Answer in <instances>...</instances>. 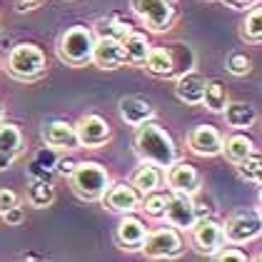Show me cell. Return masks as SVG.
I'll return each instance as SVG.
<instances>
[{
	"mask_svg": "<svg viewBox=\"0 0 262 262\" xmlns=\"http://www.w3.org/2000/svg\"><path fill=\"white\" fill-rule=\"evenodd\" d=\"M75 135H78L80 147H100L110 140V125L102 120L100 115L88 113L75 122Z\"/></svg>",
	"mask_w": 262,
	"mask_h": 262,
	"instance_id": "cell-10",
	"label": "cell"
},
{
	"mask_svg": "<svg viewBox=\"0 0 262 262\" xmlns=\"http://www.w3.org/2000/svg\"><path fill=\"white\" fill-rule=\"evenodd\" d=\"M140 250L145 252V257H150V260H170V257H178L182 252L180 230H175V227L170 225V227H160V230H155V232H147Z\"/></svg>",
	"mask_w": 262,
	"mask_h": 262,
	"instance_id": "cell-6",
	"label": "cell"
},
{
	"mask_svg": "<svg viewBox=\"0 0 262 262\" xmlns=\"http://www.w3.org/2000/svg\"><path fill=\"white\" fill-rule=\"evenodd\" d=\"M212 257H217L220 262H227V260L247 262V252H242V250H237V247H220Z\"/></svg>",
	"mask_w": 262,
	"mask_h": 262,
	"instance_id": "cell-35",
	"label": "cell"
},
{
	"mask_svg": "<svg viewBox=\"0 0 262 262\" xmlns=\"http://www.w3.org/2000/svg\"><path fill=\"white\" fill-rule=\"evenodd\" d=\"M225 120L230 127H235V130H245V127H250L252 122L257 120V113H255V107L252 105H247V102H227L225 105Z\"/></svg>",
	"mask_w": 262,
	"mask_h": 262,
	"instance_id": "cell-22",
	"label": "cell"
},
{
	"mask_svg": "<svg viewBox=\"0 0 262 262\" xmlns=\"http://www.w3.org/2000/svg\"><path fill=\"white\" fill-rule=\"evenodd\" d=\"M255 150V142L250 140L247 135H242V133H235V135H230L227 140L222 138V155L227 158L230 162H240L242 158H247L250 152Z\"/></svg>",
	"mask_w": 262,
	"mask_h": 262,
	"instance_id": "cell-24",
	"label": "cell"
},
{
	"mask_svg": "<svg viewBox=\"0 0 262 262\" xmlns=\"http://www.w3.org/2000/svg\"><path fill=\"white\" fill-rule=\"evenodd\" d=\"M28 202L33 207H50L55 202V187L50 180H40V178H33V182L28 185Z\"/></svg>",
	"mask_w": 262,
	"mask_h": 262,
	"instance_id": "cell-25",
	"label": "cell"
},
{
	"mask_svg": "<svg viewBox=\"0 0 262 262\" xmlns=\"http://www.w3.org/2000/svg\"><path fill=\"white\" fill-rule=\"evenodd\" d=\"M232 10H247V5H257V0H222Z\"/></svg>",
	"mask_w": 262,
	"mask_h": 262,
	"instance_id": "cell-38",
	"label": "cell"
},
{
	"mask_svg": "<svg viewBox=\"0 0 262 262\" xmlns=\"http://www.w3.org/2000/svg\"><path fill=\"white\" fill-rule=\"evenodd\" d=\"M167 53H170V60H172V78L195 68V53H192L190 45H172V48H167Z\"/></svg>",
	"mask_w": 262,
	"mask_h": 262,
	"instance_id": "cell-28",
	"label": "cell"
},
{
	"mask_svg": "<svg viewBox=\"0 0 262 262\" xmlns=\"http://www.w3.org/2000/svg\"><path fill=\"white\" fill-rule=\"evenodd\" d=\"M23 147V133L10 125V122H3L0 125V152H10V155H18Z\"/></svg>",
	"mask_w": 262,
	"mask_h": 262,
	"instance_id": "cell-31",
	"label": "cell"
},
{
	"mask_svg": "<svg viewBox=\"0 0 262 262\" xmlns=\"http://www.w3.org/2000/svg\"><path fill=\"white\" fill-rule=\"evenodd\" d=\"M145 235H147V227L142 225L138 217H133V212H127L120 222H118V230H115V240L122 250L127 252H135L140 250L142 242H145Z\"/></svg>",
	"mask_w": 262,
	"mask_h": 262,
	"instance_id": "cell-17",
	"label": "cell"
},
{
	"mask_svg": "<svg viewBox=\"0 0 262 262\" xmlns=\"http://www.w3.org/2000/svg\"><path fill=\"white\" fill-rule=\"evenodd\" d=\"M42 3H45V0H15V8H18L20 13H25V10H35Z\"/></svg>",
	"mask_w": 262,
	"mask_h": 262,
	"instance_id": "cell-39",
	"label": "cell"
},
{
	"mask_svg": "<svg viewBox=\"0 0 262 262\" xmlns=\"http://www.w3.org/2000/svg\"><path fill=\"white\" fill-rule=\"evenodd\" d=\"M75 165H78V162L73 160V158H58V162H55V172H58V175H65V178H70L73 170H75Z\"/></svg>",
	"mask_w": 262,
	"mask_h": 262,
	"instance_id": "cell-36",
	"label": "cell"
},
{
	"mask_svg": "<svg viewBox=\"0 0 262 262\" xmlns=\"http://www.w3.org/2000/svg\"><path fill=\"white\" fill-rule=\"evenodd\" d=\"M0 113H3V107H0Z\"/></svg>",
	"mask_w": 262,
	"mask_h": 262,
	"instance_id": "cell-41",
	"label": "cell"
},
{
	"mask_svg": "<svg viewBox=\"0 0 262 262\" xmlns=\"http://www.w3.org/2000/svg\"><path fill=\"white\" fill-rule=\"evenodd\" d=\"M192 242L198 247V252L212 257L222 245H225V237H222V225L212 217H198V222L192 225Z\"/></svg>",
	"mask_w": 262,
	"mask_h": 262,
	"instance_id": "cell-9",
	"label": "cell"
},
{
	"mask_svg": "<svg viewBox=\"0 0 262 262\" xmlns=\"http://www.w3.org/2000/svg\"><path fill=\"white\" fill-rule=\"evenodd\" d=\"M118 110H120L122 120L127 122V125H133V127H138V125H142V122H147V120L155 118L152 102L140 98V95H125V98H120Z\"/></svg>",
	"mask_w": 262,
	"mask_h": 262,
	"instance_id": "cell-16",
	"label": "cell"
},
{
	"mask_svg": "<svg viewBox=\"0 0 262 262\" xmlns=\"http://www.w3.org/2000/svg\"><path fill=\"white\" fill-rule=\"evenodd\" d=\"M167 185L170 192H180V195H195L200 190V172L190 165V162H172L167 167Z\"/></svg>",
	"mask_w": 262,
	"mask_h": 262,
	"instance_id": "cell-12",
	"label": "cell"
},
{
	"mask_svg": "<svg viewBox=\"0 0 262 262\" xmlns=\"http://www.w3.org/2000/svg\"><path fill=\"white\" fill-rule=\"evenodd\" d=\"M127 33H133V25L120 18V15H107V18H100V20L95 23V30H93V35L95 38H113V40H125V35Z\"/></svg>",
	"mask_w": 262,
	"mask_h": 262,
	"instance_id": "cell-21",
	"label": "cell"
},
{
	"mask_svg": "<svg viewBox=\"0 0 262 262\" xmlns=\"http://www.w3.org/2000/svg\"><path fill=\"white\" fill-rule=\"evenodd\" d=\"M237 165V172H240L242 180L252 182V185H260L262 180V160H260V152L257 150H252L247 158H242L240 162H235Z\"/></svg>",
	"mask_w": 262,
	"mask_h": 262,
	"instance_id": "cell-30",
	"label": "cell"
},
{
	"mask_svg": "<svg viewBox=\"0 0 262 262\" xmlns=\"http://www.w3.org/2000/svg\"><path fill=\"white\" fill-rule=\"evenodd\" d=\"M152 75H160V78H172V60H170V53L167 48H152L147 53V58L142 62Z\"/></svg>",
	"mask_w": 262,
	"mask_h": 262,
	"instance_id": "cell-27",
	"label": "cell"
},
{
	"mask_svg": "<svg viewBox=\"0 0 262 262\" xmlns=\"http://www.w3.org/2000/svg\"><path fill=\"white\" fill-rule=\"evenodd\" d=\"M227 70L232 73V75H247L250 73V60H247V55H240V53H232L230 58H227Z\"/></svg>",
	"mask_w": 262,
	"mask_h": 262,
	"instance_id": "cell-33",
	"label": "cell"
},
{
	"mask_svg": "<svg viewBox=\"0 0 262 262\" xmlns=\"http://www.w3.org/2000/svg\"><path fill=\"white\" fill-rule=\"evenodd\" d=\"M202 105L210 113H222L227 105V88L220 80H205V90H202Z\"/></svg>",
	"mask_w": 262,
	"mask_h": 262,
	"instance_id": "cell-26",
	"label": "cell"
},
{
	"mask_svg": "<svg viewBox=\"0 0 262 262\" xmlns=\"http://www.w3.org/2000/svg\"><path fill=\"white\" fill-rule=\"evenodd\" d=\"M133 10L152 33L167 30L175 20V8L170 0H133Z\"/></svg>",
	"mask_w": 262,
	"mask_h": 262,
	"instance_id": "cell-7",
	"label": "cell"
},
{
	"mask_svg": "<svg viewBox=\"0 0 262 262\" xmlns=\"http://www.w3.org/2000/svg\"><path fill=\"white\" fill-rule=\"evenodd\" d=\"M102 70H118L120 65H125V50H122L120 40L113 38H95L93 45V60Z\"/></svg>",
	"mask_w": 262,
	"mask_h": 262,
	"instance_id": "cell-15",
	"label": "cell"
},
{
	"mask_svg": "<svg viewBox=\"0 0 262 262\" xmlns=\"http://www.w3.org/2000/svg\"><path fill=\"white\" fill-rule=\"evenodd\" d=\"M135 152L142 162H150L155 167L167 170L172 162L178 160V147L175 140L170 138V133L160 127L158 122L147 120L138 125V133H135Z\"/></svg>",
	"mask_w": 262,
	"mask_h": 262,
	"instance_id": "cell-1",
	"label": "cell"
},
{
	"mask_svg": "<svg viewBox=\"0 0 262 262\" xmlns=\"http://www.w3.org/2000/svg\"><path fill=\"white\" fill-rule=\"evenodd\" d=\"M187 145L200 158H215V155H220L222 150V135L217 133V127H212V125H198L187 135Z\"/></svg>",
	"mask_w": 262,
	"mask_h": 262,
	"instance_id": "cell-13",
	"label": "cell"
},
{
	"mask_svg": "<svg viewBox=\"0 0 262 262\" xmlns=\"http://www.w3.org/2000/svg\"><path fill=\"white\" fill-rule=\"evenodd\" d=\"M162 217L167 220V225H172L175 230L190 232L192 225L198 222V212H195V205H192V195H180V192L165 195V212H162Z\"/></svg>",
	"mask_w": 262,
	"mask_h": 262,
	"instance_id": "cell-8",
	"label": "cell"
},
{
	"mask_svg": "<svg viewBox=\"0 0 262 262\" xmlns=\"http://www.w3.org/2000/svg\"><path fill=\"white\" fill-rule=\"evenodd\" d=\"M93 45H95L93 30L85 28V25H73L58 40V55L70 68H85L93 60Z\"/></svg>",
	"mask_w": 262,
	"mask_h": 262,
	"instance_id": "cell-2",
	"label": "cell"
},
{
	"mask_svg": "<svg viewBox=\"0 0 262 262\" xmlns=\"http://www.w3.org/2000/svg\"><path fill=\"white\" fill-rule=\"evenodd\" d=\"M160 182H162L160 167H155V165H150V162H142L140 167L133 172L130 185L135 187L138 195H147V192H155V190L160 187Z\"/></svg>",
	"mask_w": 262,
	"mask_h": 262,
	"instance_id": "cell-19",
	"label": "cell"
},
{
	"mask_svg": "<svg viewBox=\"0 0 262 262\" xmlns=\"http://www.w3.org/2000/svg\"><path fill=\"white\" fill-rule=\"evenodd\" d=\"M242 40L252 42V45H260L262 42V10L260 5H255L247 18L242 20Z\"/></svg>",
	"mask_w": 262,
	"mask_h": 262,
	"instance_id": "cell-29",
	"label": "cell"
},
{
	"mask_svg": "<svg viewBox=\"0 0 262 262\" xmlns=\"http://www.w3.org/2000/svg\"><path fill=\"white\" fill-rule=\"evenodd\" d=\"M8 73L18 80H35L45 73V53L33 42H20L8 55Z\"/></svg>",
	"mask_w": 262,
	"mask_h": 262,
	"instance_id": "cell-4",
	"label": "cell"
},
{
	"mask_svg": "<svg viewBox=\"0 0 262 262\" xmlns=\"http://www.w3.org/2000/svg\"><path fill=\"white\" fill-rule=\"evenodd\" d=\"M202 90H205V78L195 70H187L178 75V82H175V95L178 100L185 102V105H200L202 102Z\"/></svg>",
	"mask_w": 262,
	"mask_h": 262,
	"instance_id": "cell-18",
	"label": "cell"
},
{
	"mask_svg": "<svg viewBox=\"0 0 262 262\" xmlns=\"http://www.w3.org/2000/svg\"><path fill=\"white\" fill-rule=\"evenodd\" d=\"M262 232V217L260 210H242L227 217L222 225V237L230 245H247Z\"/></svg>",
	"mask_w": 262,
	"mask_h": 262,
	"instance_id": "cell-5",
	"label": "cell"
},
{
	"mask_svg": "<svg viewBox=\"0 0 262 262\" xmlns=\"http://www.w3.org/2000/svg\"><path fill=\"white\" fill-rule=\"evenodd\" d=\"M13 205H18V195L13 190H0V212H5Z\"/></svg>",
	"mask_w": 262,
	"mask_h": 262,
	"instance_id": "cell-37",
	"label": "cell"
},
{
	"mask_svg": "<svg viewBox=\"0 0 262 262\" xmlns=\"http://www.w3.org/2000/svg\"><path fill=\"white\" fill-rule=\"evenodd\" d=\"M70 182H73V192L78 198L95 202L107 192L110 175H107V170L102 167L100 162H78L73 175H70Z\"/></svg>",
	"mask_w": 262,
	"mask_h": 262,
	"instance_id": "cell-3",
	"label": "cell"
},
{
	"mask_svg": "<svg viewBox=\"0 0 262 262\" xmlns=\"http://www.w3.org/2000/svg\"><path fill=\"white\" fill-rule=\"evenodd\" d=\"M140 210L147 215V217H155V220H162V212H165V195L162 192H147L142 195L140 200Z\"/></svg>",
	"mask_w": 262,
	"mask_h": 262,
	"instance_id": "cell-32",
	"label": "cell"
},
{
	"mask_svg": "<svg viewBox=\"0 0 262 262\" xmlns=\"http://www.w3.org/2000/svg\"><path fill=\"white\" fill-rule=\"evenodd\" d=\"M0 217H3V222H5L8 227H15V225H20V222L25 220V210H23L20 202H18V205L8 207L5 212H0Z\"/></svg>",
	"mask_w": 262,
	"mask_h": 262,
	"instance_id": "cell-34",
	"label": "cell"
},
{
	"mask_svg": "<svg viewBox=\"0 0 262 262\" xmlns=\"http://www.w3.org/2000/svg\"><path fill=\"white\" fill-rule=\"evenodd\" d=\"M55 162H58V150L55 147H50V145H45L40 147L35 155H33V160H30V178H40V180H50V175L55 172Z\"/></svg>",
	"mask_w": 262,
	"mask_h": 262,
	"instance_id": "cell-20",
	"label": "cell"
},
{
	"mask_svg": "<svg viewBox=\"0 0 262 262\" xmlns=\"http://www.w3.org/2000/svg\"><path fill=\"white\" fill-rule=\"evenodd\" d=\"M42 140H45V145H50L55 150H65V152L80 147L78 135H75V125H70V122H65V120L48 122L42 127Z\"/></svg>",
	"mask_w": 262,
	"mask_h": 262,
	"instance_id": "cell-14",
	"label": "cell"
},
{
	"mask_svg": "<svg viewBox=\"0 0 262 262\" xmlns=\"http://www.w3.org/2000/svg\"><path fill=\"white\" fill-rule=\"evenodd\" d=\"M13 160H15V155H10V152H0V172L8 170V167L13 165Z\"/></svg>",
	"mask_w": 262,
	"mask_h": 262,
	"instance_id": "cell-40",
	"label": "cell"
},
{
	"mask_svg": "<svg viewBox=\"0 0 262 262\" xmlns=\"http://www.w3.org/2000/svg\"><path fill=\"white\" fill-rule=\"evenodd\" d=\"M105 202L107 210L113 212H120V215H127V212H138L140 210V195L135 192L133 185L127 182H120V185H110L107 192L100 198Z\"/></svg>",
	"mask_w": 262,
	"mask_h": 262,
	"instance_id": "cell-11",
	"label": "cell"
},
{
	"mask_svg": "<svg viewBox=\"0 0 262 262\" xmlns=\"http://www.w3.org/2000/svg\"><path fill=\"white\" fill-rule=\"evenodd\" d=\"M122 50H125V62H133V65H142L147 53L152 50L150 40L140 35V33H127L125 40H122Z\"/></svg>",
	"mask_w": 262,
	"mask_h": 262,
	"instance_id": "cell-23",
	"label": "cell"
}]
</instances>
